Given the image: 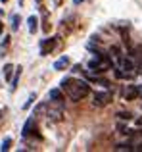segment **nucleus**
Returning <instances> with one entry per match:
<instances>
[{"instance_id":"nucleus-1","label":"nucleus","mask_w":142,"mask_h":152,"mask_svg":"<svg viewBox=\"0 0 142 152\" xmlns=\"http://www.w3.org/2000/svg\"><path fill=\"white\" fill-rule=\"evenodd\" d=\"M62 91H64L73 102H79L90 93V87H88V83L83 81V79L65 77L64 81H62Z\"/></svg>"},{"instance_id":"nucleus-2","label":"nucleus","mask_w":142,"mask_h":152,"mask_svg":"<svg viewBox=\"0 0 142 152\" xmlns=\"http://www.w3.org/2000/svg\"><path fill=\"white\" fill-rule=\"evenodd\" d=\"M44 112H46L48 121L52 123L62 121L64 119V102H50L48 106H44Z\"/></svg>"},{"instance_id":"nucleus-3","label":"nucleus","mask_w":142,"mask_h":152,"mask_svg":"<svg viewBox=\"0 0 142 152\" xmlns=\"http://www.w3.org/2000/svg\"><path fill=\"white\" fill-rule=\"evenodd\" d=\"M109 102H112V93H108V91L96 93V94H94V100H92V104L96 108H104V106H108Z\"/></svg>"},{"instance_id":"nucleus-4","label":"nucleus","mask_w":142,"mask_h":152,"mask_svg":"<svg viewBox=\"0 0 142 152\" xmlns=\"http://www.w3.org/2000/svg\"><path fill=\"white\" fill-rule=\"evenodd\" d=\"M54 46H56V39H44V41L41 42V54L48 56L50 52L54 50Z\"/></svg>"},{"instance_id":"nucleus-5","label":"nucleus","mask_w":142,"mask_h":152,"mask_svg":"<svg viewBox=\"0 0 142 152\" xmlns=\"http://www.w3.org/2000/svg\"><path fill=\"white\" fill-rule=\"evenodd\" d=\"M117 64H119V67H121V69H123L127 75H131L133 69H135V64H133L131 58H123V56H121V60H119Z\"/></svg>"},{"instance_id":"nucleus-6","label":"nucleus","mask_w":142,"mask_h":152,"mask_svg":"<svg viewBox=\"0 0 142 152\" xmlns=\"http://www.w3.org/2000/svg\"><path fill=\"white\" fill-rule=\"evenodd\" d=\"M123 96H125V100H135L136 96H140V94H138V87H136V85H127Z\"/></svg>"},{"instance_id":"nucleus-7","label":"nucleus","mask_w":142,"mask_h":152,"mask_svg":"<svg viewBox=\"0 0 142 152\" xmlns=\"http://www.w3.org/2000/svg\"><path fill=\"white\" fill-rule=\"evenodd\" d=\"M48 98L52 102H64V93H62V89H50Z\"/></svg>"},{"instance_id":"nucleus-8","label":"nucleus","mask_w":142,"mask_h":152,"mask_svg":"<svg viewBox=\"0 0 142 152\" xmlns=\"http://www.w3.org/2000/svg\"><path fill=\"white\" fill-rule=\"evenodd\" d=\"M131 56L136 58V69L142 73V46H136V48L131 52Z\"/></svg>"},{"instance_id":"nucleus-9","label":"nucleus","mask_w":142,"mask_h":152,"mask_svg":"<svg viewBox=\"0 0 142 152\" xmlns=\"http://www.w3.org/2000/svg\"><path fill=\"white\" fill-rule=\"evenodd\" d=\"M33 125H35V114H33V118H29V119H27V123L23 125V131H21L23 137H29V135L33 133Z\"/></svg>"},{"instance_id":"nucleus-10","label":"nucleus","mask_w":142,"mask_h":152,"mask_svg":"<svg viewBox=\"0 0 142 152\" xmlns=\"http://www.w3.org/2000/svg\"><path fill=\"white\" fill-rule=\"evenodd\" d=\"M67 66H69V58H67V56H62L60 60H56V62H54V69H58V71L65 69Z\"/></svg>"},{"instance_id":"nucleus-11","label":"nucleus","mask_w":142,"mask_h":152,"mask_svg":"<svg viewBox=\"0 0 142 152\" xmlns=\"http://www.w3.org/2000/svg\"><path fill=\"white\" fill-rule=\"evenodd\" d=\"M27 23H29V33H35V31H37V23H38V19L35 18V15H31V18L27 19Z\"/></svg>"},{"instance_id":"nucleus-12","label":"nucleus","mask_w":142,"mask_h":152,"mask_svg":"<svg viewBox=\"0 0 142 152\" xmlns=\"http://www.w3.org/2000/svg\"><path fill=\"white\" fill-rule=\"evenodd\" d=\"M19 75H21V67H17V69H15V77H14V79H10V81H12L10 89H12V91H15V87H17V81H19Z\"/></svg>"},{"instance_id":"nucleus-13","label":"nucleus","mask_w":142,"mask_h":152,"mask_svg":"<svg viewBox=\"0 0 142 152\" xmlns=\"http://www.w3.org/2000/svg\"><path fill=\"white\" fill-rule=\"evenodd\" d=\"M19 21H21V18H19L17 14L12 15V29H14V31H17V29H19Z\"/></svg>"},{"instance_id":"nucleus-14","label":"nucleus","mask_w":142,"mask_h":152,"mask_svg":"<svg viewBox=\"0 0 142 152\" xmlns=\"http://www.w3.org/2000/svg\"><path fill=\"white\" fill-rule=\"evenodd\" d=\"M12 69H14L12 64H6V66H4V77H6V81H10V79H12Z\"/></svg>"},{"instance_id":"nucleus-15","label":"nucleus","mask_w":142,"mask_h":152,"mask_svg":"<svg viewBox=\"0 0 142 152\" xmlns=\"http://www.w3.org/2000/svg\"><path fill=\"white\" fill-rule=\"evenodd\" d=\"M10 146H12V139L8 137V139H4V142H2V146H0V150L6 152V150H10Z\"/></svg>"},{"instance_id":"nucleus-16","label":"nucleus","mask_w":142,"mask_h":152,"mask_svg":"<svg viewBox=\"0 0 142 152\" xmlns=\"http://www.w3.org/2000/svg\"><path fill=\"white\" fill-rule=\"evenodd\" d=\"M115 150H133V145L131 142H121V145L115 146Z\"/></svg>"},{"instance_id":"nucleus-17","label":"nucleus","mask_w":142,"mask_h":152,"mask_svg":"<svg viewBox=\"0 0 142 152\" xmlns=\"http://www.w3.org/2000/svg\"><path fill=\"white\" fill-rule=\"evenodd\" d=\"M117 118H119V119H127V121H129V119L133 118V114H131V112H117Z\"/></svg>"},{"instance_id":"nucleus-18","label":"nucleus","mask_w":142,"mask_h":152,"mask_svg":"<svg viewBox=\"0 0 142 152\" xmlns=\"http://www.w3.org/2000/svg\"><path fill=\"white\" fill-rule=\"evenodd\" d=\"M35 98H37V94L33 93V94H31V96H29V100H27L25 104H23V110H29V108H31V104L35 102Z\"/></svg>"},{"instance_id":"nucleus-19","label":"nucleus","mask_w":142,"mask_h":152,"mask_svg":"<svg viewBox=\"0 0 142 152\" xmlns=\"http://www.w3.org/2000/svg\"><path fill=\"white\" fill-rule=\"evenodd\" d=\"M136 125H138V127H142V118H138V119H136Z\"/></svg>"},{"instance_id":"nucleus-20","label":"nucleus","mask_w":142,"mask_h":152,"mask_svg":"<svg viewBox=\"0 0 142 152\" xmlns=\"http://www.w3.org/2000/svg\"><path fill=\"white\" fill-rule=\"evenodd\" d=\"M0 33H2V23H0Z\"/></svg>"},{"instance_id":"nucleus-21","label":"nucleus","mask_w":142,"mask_h":152,"mask_svg":"<svg viewBox=\"0 0 142 152\" xmlns=\"http://www.w3.org/2000/svg\"><path fill=\"white\" fill-rule=\"evenodd\" d=\"M2 2H4V4H6V2H8V0H2Z\"/></svg>"}]
</instances>
